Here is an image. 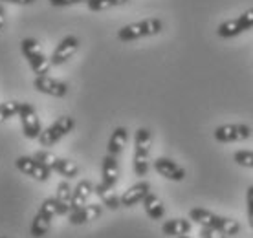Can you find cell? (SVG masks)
I'll list each match as a JSON object with an SVG mask.
<instances>
[{"mask_svg":"<svg viewBox=\"0 0 253 238\" xmlns=\"http://www.w3.org/2000/svg\"><path fill=\"white\" fill-rule=\"evenodd\" d=\"M162 30H164V22L156 19V17H152V19H145L139 20V22L123 26L118 32V39H120L121 42H132V40H138V39L158 35Z\"/></svg>","mask_w":253,"mask_h":238,"instance_id":"6da1fadb","label":"cell"},{"mask_svg":"<svg viewBox=\"0 0 253 238\" xmlns=\"http://www.w3.org/2000/svg\"><path fill=\"white\" fill-rule=\"evenodd\" d=\"M152 134L149 128L141 126L136 132L134 138V158H132V169L136 176H147L149 172V152H151Z\"/></svg>","mask_w":253,"mask_h":238,"instance_id":"7a4b0ae2","label":"cell"},{"mask_svg":"<svg viewBox=\"0 0 253 238\" xmlns=\"http://www.w3.org/2000/svg\"><path fill=\"white\" fill-rule=\"evenodd\" d=\"M20 50H22V55L28 61L35 76H48L50 74V59L44 55V51L41 50V44L35 39H24L20 42Z\"/></svg>","mask_w":253,"mask_h":238,"instance_id":"3957f363","label":"cell"},{"mask_svg":"<svg viewBox=\"0 0 253 238\" xmlns=\"http://www.w3.org/2000/svg\"><path fill=\"white\" fill-rule=\"evenodd\" d=\"M76 128V119L70 116H63L57 121H53L46 130L41 132V136L37 138V141L41 143V147H53V145L61 141L64 136H68L70 132Z\"/></svg>","mask_w":253,"mask_h":238,"instance_id":"277c9868","label":"cell"},{"mask_svg":"<svg viewBox=\"0 0 253 238\" xmlns=\"http://www.w3.org/2000/svg\"><path fill=\"white\" fill-rule=\"evenodd\" d=\"M252 28H253V9H248L242 15H239L237 19L226 20V22L218 24L216 35L220 39H233L237 35H241V33L248 32V30H252Z\"/></svg>","mask_w":253,"mask_h":238,"instance_id":"5b68a950","label":"cell"},{"mask_svg":"<svg viewBox=\"0 0 253 238\" xmlns=\"http://www.w3.org/2000/svg\"><path fill=\"white\" fill-rule=\"evenodd\" d=\"M19 119H20V125H22L24 138L37 139L41 136L42 126H41V119H39L37 110L33 108V105H30V103H20Z\"/></svg>","mask_w":253,"mask_h":238,"instance_id":"8992f818","label":"cell"},{"mask_svg":"<svg viewBox=\"0 0 253 238\" xmlns=\"http://www.w3.org/2000/svg\"><path fill=\"white\" fill-rule=\"evenodd\" d=\"M15 167H17L22 174L30 176V178L37 180V182H46V180L50 178V174H51V170L48 169L46 165H42V163L39 161L35 156H33V158H30V156L17 158Z\"/></svg>","mask_w":253,"mask_h":238,"instance_id":"52a82bcc","label":"cell"},{"mask_svg":"<svg viewBox=\"0 0 253 238\" xmlns=\"http://www.w3.org/2000/svg\"><path fill=\"white\" fill-rule=\"evenodd\" d=\"M252 136V128L248 125H222L215 130V139L218 143H235L244 141Z\"/></svg>","mask_w":253,"mask_h":238,"instance_id":"ba28073f","label":"cell"},{"mask_svg":"<svg viewBox=\"0 0 253 238\" xmlns=\"http://www.w3.org/2000/svg\"><path fill=\"white\" fill-rule=\"evenodd\" d=\"M79 50V39L76 35H68V37H64L61 42L57 44V48L53 50L50 57V63L51 66H61L64 64L68 59L74 57V53Z\"/></svg>","mask_w":253,"mask_h":238,"instance_id":"9c48e42d","label":"cell"},{"mask_svg":"<svg viewBox=\"0 0 253 238\" xmlns=\"http://www.w3.org/2000/svg\"><path fill=\"white\" fill-rule=\"evenodd\" d=\"M33 86L37 88L41 94L51 95V97H64L68 94V86L66 82L57 81L50 76H37L33 81Z\"/></svg>","mask_w":253,"mask_h":238,"instance_id":"30bf717a","label":"cell"},{"mask_svg":"<svg viewBox=\"0 0 253 238\" xmlns=\"http://www.w3.org/2000/svg\"><path fill=\"white\" fill-rule=\"evenodd\" d=\"M154 170L160 176H164L165 180H171V182H182L185 178V170L178 165L176 161H172L169 158H156L154 159Z\"/></svg>","mask_w":253,"mask_h":238,"instance_id":"8fae6325","label":"cell"},{"mask_svg":"<svg viewBox=\"0 0 253 238\" xmlns=\"http://www.w3.org/2000/svg\"><path fill=\"white\" fill-rule=\"evenodd\" d=\"M103 207L99 203H90V205H83L76 211H72L68 214L70 224L72 226H83V224H88V222H94L101 216Z\"/></svg>","mask_w":253,"mask_h":238,"instance_id":"7c38bea8","label":"cell"},{"mask_svg":"<svg viewBox=\"0 0 253 238\" xmlns=\"http://www.w3.org/2000/svg\"><path fill=\"white\" fill-rule=\"evenodd\" d=\"M101 185L107 189H114V185L120 180V163L116 159V156L107 154L103 158L101 163Z\"/></svg>","mask_w":253,"mask_h":238,"instance_id":"4fadbf2b","label":"cell"},{"mask_svg":"<svg viewBox=\"0 0 253 238\" xmlns=\"http://www.w3.org/2000/svg\"><path fill=\"white\" fill-rule=\"evenodd\" d=\"M149 193H151V185H149V182L136 183V185L128 187L125 193L120 196L121 207H132V205H136V203H139V201H143V198H145Z\"/></svg>","mask_w":253,"mask_h":238,"instance_id":"5bb4252c","label":"cell"},{"mask_svg":"<svg viewBox=\"0 0 253 238\" xmlns=\"http://www.w3.org/2000/svg\"><path fill=\"white\" fill-rule=\"evenodd\" d=\"M94 193V185L88 180H83V182L77 183V187L72 191V201H70V213L76 211L79 207L86 205L88 198Z\"/></svg>","mask_w":253,"mask_h":238,"instance_id":"9a60e30c","label":"cell"},{"mask_svg":"<svg viewBox=\"0 0 253 238\" xmlns=\"http://www.w3.org/2000/svg\"><path fill=\"white\" fill-rule=\"evenodd\" d=\"M191 231V222L185 218H171L162 226V233L165 237H184Z\"/></svg>","mask_w":253,"mask_h":238,"instance_id":"2e32d148","label":"cell"},{"mask_svg":"<svg viewBox=\"0 0 253 238\" xmlns=\"http://www.w3.org/2000/svg\"><path fill=\"white\" fill-rule=\"evenodd\" d=\"M143 209H145L147 216L151 220H162L165 214V207H164V201L160 200L156 195H152V193H149V195L143 198Z\"/></svg>","mask_w":253,"mask_h":238,"instance_id":"e0dca14e","label":"cell"},{"mask_svg":"<svg viewBox=\"0 0 253 238\" xmlns=\"http://www.w3.org/2000/svg\"><path fill=\"white\" fill-rule=\"evenodd\" d=\"M72 191L68 182H61L57 185V195H55V201H57V214L64 216L70 214V201H72Z\"/></svg>","mask_w":253,"mask_h":238,"instance_id":"ac0fdd59","label":"cell"},{"mask_svg":"<svg viewBox=\"0 0 253 238\" xmlns=\"http://www.w3.org/2000/svg\"><path fill=\"white\" fill-rule=\"evenodd\" d=\"M126 139H128V132H126L125 126H116L110 139H108V154L118 156V154L125 149Z\"/></svg>","mask_w":253,"mask_h":238,"instance_id":"d6986e66","label":"cell"},{"mask_svg":"<svg viewBox=\"0 0 253 238\" xmlns=\"http://www.w3.org/2000/svg\"><path fill=\"white\" fill-rule=\"evenodd\" d=\"M50 227H51V216H48L44 213H37L32 222L30 233H32L33 238H42L44 235H48Z\"/></svg>","mask_w":253,"mask_h":238,"instance_id":"ffe728a7","label":"cell"},{"mask_svg":"<svg viewBox=\"0 0 253 238\" xmlns=\"http://www.w3.org/2000/svg\"><path fill=\"white\" fill-rule=\"evenodd\" d=\"M94 193H95L97 196H99V198H101L103 205H107L108 209H112V211H116L118 207H121L120 196H116L114 193H112V189L103 187L101 183H99V185H95V187H94Z\"/></svg>","mask_w":253,"mask_h":238,"instance_id":"44dd1931","label":"cell"},{"mask_svg":"<svg viewBox=\"0 0 253 238\" xmlns=\"http://www.w3.org/2000/svg\"><path fill=\"white\" fill-rule=\"evenodd\" d=\"M215 229L224 233L226 237H235V235H239V231H241V224L233 218H226V216H218L216 214Z\"/></svg>","mask_w":253,"mask_h":238,"instance_id":"7402d4cb","label":"cell"},{"mask_svg":"<svg viewBox=\"0 0 253 238\" xmlns=\"http://www.w3.org/2000/svg\"><path fill=\"white\" fill-rule=\"evenodd\" d=\"M189 218L202 227H215L216 222V214L209 213L206 209H191L189 211Z\"/></svg>","mask_w":253,"mask_h":238,"instance_id":"603a6c76","label":"cell"},{"mask_svg":"<svg viewBox=\"0 0 253 238\" xmlns=\"http://www.w3.org/2000/svg\"><path fill=\"white\" fill-rule=\"evenodd\" d=\"M55 172H59L61 176H64L66 180H72L79 174V167H77L74 161L70 159H64V158H57V163H55Z\"/></svg>","mask_w":253,"mask_h":238,"instance_id":"cb8c5ba5","label":"cell"},{"mask_svg":"<svg viewBox=\"0 0 253 238\" xmlns=\"http://www.w3.org/2000/svg\"><path fill=\"white\" fill-rule=\"evenodd\" d=\"M20 103L19 101H7V103H0V121H7L11 118H19Z\"/></svg>","mask_w":253,"mask_h":238,"instance_id":"d4e9b609","label":"cell"},{"mask_svg":"<svg viewBox=\"0 0 253 238\" xmlns=\"http://www.w3.org/2000/svg\"><path fill=\"white\" fill-rule=\"evenodd\" d=\"M128 0H90L86 7L90 11H105V9H110V7H118L126 4Z\"/></svg>","mask_w":253,"mask_h":238,"instance_id":"484cf974","label":"cell"},{"mask_svg":"<svg viewBox=\"0 0 253 238\" xmlns=\"http://www.w3.org/2000/svg\"><path fill=\"white\" fill-rule=\"evenodd\" d=\"M233 159L237 165L241 167H248V169H253V152L250 151H239L233 154Z\"/></svg>","mask_w":253,"mask_h":238,"instance_id":"4316f807","label":"cell"},{"mask_svg":"<svg viewBox=\"0 0 253 238\" xmlns=\"http://www.w3.org/2000/svg\"><path fill=\"white\" fill-rule=\"evenodd\" d=\"M35 158H37L42 165H46L50 170L55 169V163H57V156H55V154H51V152H48V151H39L37 154H35Z\"/></svg>","mask_w":253,"mask_h":238,"instance_id":"83f0119b","label":"cell"},{"mask_svg":"<svg viewBox=\"0 0 253 238\" xmlns=\"http://www.w3.org/2000/svg\"><path fill=\"white\" fill-rule=\"evenodd\" d=\"M39 213H44L53 218V216L57 214V201H55V198H46V200L41 203V207H39Z\"/></svg>","mask_w":253,"mask_h":238,"instance_id":"f1b7e54d","label":"cell"},{"mask_svg":"<svg viewBox=\"0 0 253 238\" xmlns=\"http://www.w3.org/2000/svg\"><path fill=\"white\" fill-rule=\"evenodd\" d=\"M200 238H228L224 233H220L215 227H202L200 229Z\"/></svg>","mask_w":253,"mask_h":238,"instance_id":"f546056e","label":"cell"},{"mask_svg":"<svg viewBox=\"0 0 253 238\" xmlns=\"http://www.w3.org/2000/svg\"><path fill=\"white\" fill-rule=\"evenodd\" d=\"M246 200H248V220H250V227L253 229V185L248 187Z\"/></svg>","mask_w":253,"mask_h":238,"instance_id":"4dcf8cb0","label":"cell"},{"mask_svg":"<svg viewBox=\"0 0 253 238\" xmlns=\"http://www.w3.org/2000/svg\"><path fill=\"white\" fill-rule=\"evenodd\" d=\"M90 0H50L51 6L55 7H66V6H76V4H88Z\"/></svg>","mask_w":253,"mask_h":238,"instance_id":"1f68e13d","label":"cell"},{"mask_svg":"<svg viewBox=\"0 0 253 238\" xmlns=\"http://www.w3.org/2000/svg\"><path fill=\"white\" fill-rule=\"evenodd\" d=\"M6 26V7H4V2L0 0V32L4 30Z\"/></svg>","mask_w":253,"mask_h":238,"instance_id":"d6a6232c","label":"cell"},{"mask_svg":"<svg viewBox=\"0 0 253 238\" xmlns=\"http://www.w3.org/2000/svg\"><path fill=\"white\" fill-rule=\"evenodd\" d=\"M4 2H9V4H15V6H30L35 0H4Z\"/></svg>","mask_w":253,"mask_h":238,"instance_id":"836d02e7","label":"cell"},{"mask_svg":"<svg viewBox=\"0 0 253 238\" xmlns=\"http://www.w3.org/2000/svg\"><path fill=\"white\" fill-rule=\"evenodd\" d=\"M178 238H191V237H187V235H184V237H178Z\"/></svg>","mask_w":253,"mask_h":238,"instance_id":"e575fe53","label":"cell"},{"mask_svg":"<svg viewBox=\"0 0 253 238\" xmlns=\"http://www.w3.org/2000/svg\"><path fill=\"white\" fill-rule=\"evenodd\" d=\"M0 238H6V237H0Z\"/></svg>","mask_w":253,"mask_h":238,"instance_id":"d590c367","label":"cell"},{"mask_svg":"<svg viewBox=\"0 0 253 238\" xmlns=\"http://www.w3.org/2000/svg\"><path fill=\"white\" fill-rule=\"evenodd\" d=\"M2 2H4V0H2Z\"/></svg>","mask_w":253,"mask_h":238,"instance_id":"8d00e7d4","label":"cell"}]
</instances>
